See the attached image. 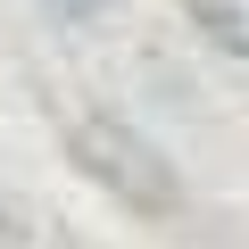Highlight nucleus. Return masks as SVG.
Segmentation results:
<instances>
[{
    "instance_id": "f257e3e1",
    "label": "nucleus",
    "mask_w": 249,
    "mask_h": 249,
    "mask_svg": "<svg viewBox=\"0 0 249 249\" xmlns=\"http://www.w3.org/2000/svg\"><path fill=\"white\" fill-rule=\"evenodd\" d=\"M67 158H75L116 208H133V216H175V208H183V175L166 166V150H158L150 133H133L124 116H108V108H83V116L67 124Z\"/></svg>"
},
{
    "instance_id": "f03ea898",
    "label": "nucleus",
    "mask_w": 249,
    "mask_h": 249,
    "mask_svg": "<svg viewBox=\"0 0 249 249\" xmlns=\"http://www.w3.org/2000/svg\"><path fill=\"white\" fill-rule=\"evenodd\" d=\"M58 9H100V0H58Z\"/></svg>"
}]
</instances>
